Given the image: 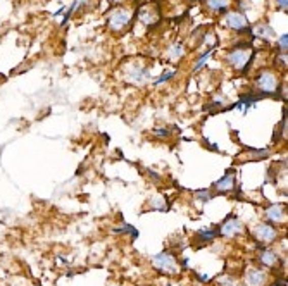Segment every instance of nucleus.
Returning a JSON list of instances; mask_svg holds the SVG:
<instances>
[{"mask_svg": "<svg viewBox=\"0 0 288 286\" xmlns=\"http://www.w3.org/2000/svg\"><path fill=\"white\" fill-rule=\"evenodd\" d=\"M254 48L250 47V43L247 45H235L232 50L226 53V62L232 66L233 69L240 71V73H247L254 61Z\"/></svg>", "mask_w": 288, "mask_h": 286, "instance_id": "obj_1", "label": "nucleus"}, {"mask_svg": "<svg viewBox=\"0 0 288 286\" xmlns=\"http://www.w3.org/2000/svg\"><path fill=\"white\" fill-rule=\"evenodd\" d=\"M255 88L263 97H276L281 92L280 76L271 69H263L255 78Z\"/></svg>", "mask_w": 288, "mask_h": 286, "instance_id": "obj_2", "label": "nucleus"}, {"mask_svg": "<svg viewBox=\"0 0 288 286\" xmlns=\"http://www.w3.org/2000/svg\"><path fill=\"white\" fill-rule=\"evenodd\" d=\"M105 19H107V28L110 31L121 33V31H125L128 26L131 24L133 14H131L130 9H126V7H116L107 17H105Z\"/></svg>", "mask_w": 288, "mask_h": 286, "instance_id": "obj_3", "label": "nucleus"}, {"mask_svg": "<svg viewBox=\"0 0 288 286\" xmlns=\"http://www.w3.org/2000/svg\"><path fill=\"white\" fill-rule=\"evenodd\" d=\"M223 21L229 30L237 31V33H242V35L250 33V30H252L245 12H242V11H226Z\"/></svg>", "mask_w": 288, "mask_h": 286, "instance_id": "obj_4", "label": "nucleus"}, {"mask_svg": "<svg viewBox=\"0 0 288 286\" xmlns=\"http://www.w3.org/2000/svg\"><path fill=\"white\" fill-rule=\"evenodd\" d=\"M152 264L157 271L164 272V274H178L180 272V264H178V259L172 255L171 252H161L157 253L156 257L152 259Z\"/></svg>", "mask_w": 288, "mask_h": 286, "instance_id": "obj_5", "label": "nucleus"}, {"mask_svg": "<svg viewBox=\"0 0 288 286\" xmlns=\"http://www.w3.org/2000/svg\"><path fill=\"white\" fill-rule=\"evenodd\" d=\"M243 230H245V227H243L240 219L237 216H229V217H226V221L219 226L218 233L221 236H224V238H233V236L240 235Z\"/></svg>", "mask_w": 288, "mask_h": 286, "instance_id": "obj_6", "label": "nucleus"}, {"mask_svg": "<svg viewBox=\"0 0 288 286\" xmlns=\"http://www.w3.org/2000/svg\"><path fill=\"white\" fill-rule=\"evenodd\" d=\"M254 236L261 243H273L278 238V230L271 222H261L254 227Z\"/></svg>", "mask_w": 288, "mask_h": 286, "instance_id": "obj_7", "label": "nucleus"}, {"mask_svg": "<svg viewBox=\"0 0 288 286\" xmlns=\"http://www.w3.org/2000/svg\"><path fill=\"white\" fill-rule=\"evenodd\" d=\"M237 186V181H235V169H228L226 174L221 178L219 181L214 183V190L219 191V193H232Z\"/></svg>", "mask_w": 288, "mask_h": 286, "instance_id": "obj_8", "label": "nucleus"}, {"mask_svg": "<svg viewBox=\"0 0 288 286\" xmlns=\"http://www.w3.org/2000/svg\"><path fill=\"white\" fill-rule=\"evenodd\" d=\"M263 98V95H257V93H245V95H242L238 98V102H235V104L229 107V109H240L243 112H247V109H250V107H255L257 102Z\"/></svg>", "mask_w": 288, "mask_h": 286, "instance_id": "obj_9", "label": "nucleus"}, {"mask_svg": "<svg viewBox=\"0 0 288 286\" xmlns=\"http://www.w3.org/2000/svg\"><path fill=\"white\" fill-rule=\"evenodd\" d=\"M266 279H268V276H266V272L263 269H249L245 274V283L249 286H264Z\"/></svg>", "mask_w": 288, "mask_h": 286, "instance_id": "obj_10", "label": "nucleus"}, {"mask_svg": "<svg viewBox=\"0 0 288 286\" xmlns=\"http://www.w3.org/2000/svg\"><path fill=\"white\" fill-rule=\"evenodd\" d=\"M286 217V212H285V207L281 204H276V205H271V207L266 209V219L269 222H281L283 219Z\"/></svg>", "mask_w": 288, "mask_h": 286, "instance_id": "obj_11", "label": "nucleus"}, {"mask_svg": "<svg viewBox=\"0 0 288 286\" xmlns=\"http://www.w3.org/2000/svg\"><path fill=\"white\" fill-rule=\"evenodd\" d=\"M259 262L263 264L264 267H269V269H273V267H276L278 264H280V257H278L276 252H273V250L266 248L263 252L259 253Z\"/></svg>", "mask_w": 288, "mask_h": 286, "instance_id": "obj_12", "label": "nucleus"}, {"mask_svg": "<svg viewBox=\"0 0 288 286\" xmlns=\"http://www.w3.org/2000/svg\"><path fill=\"white\" fill-rule=\"evenodd\" d=\"M250 33L254 35V37L257 38H261V40H271L274 37V30L269 26L268 23H261V24H257L254 30H250Z\"/></svg>", "mask_w": 288, "mask_h": 286, "instance_id": "obj_13", "label": "nucleus"}, {"mask_svg": "<svg viewBox=\"0 0 288 286\" xmlns=\"http://www.w3.org/2000/svg\"><path fill=\"white\" fill-rule=\"evenodd\" d=\"M138 19L143 21L145 24H154V23H157L159 21V16H157V12H152V7L147 6V7H143V9H140V12H138Z\"/></svg>", "mask_w": 288, "mask_h": 286, "instance_id": "obj_14", "label": "nucleus"}, {"mask_svg": "<svg viewBox=\"0 0 288 286\" xmlns=\"http://www.w3.org/2000/svg\"><path fill=\"white\" fill-rule=\"evenodd\" d=\"M206 7L212 12H218V14H221V12L228 11L229 2L228 0H206Z\"/></svg>", "mask_w": 288, "mask_h": 286, "instance_id": "obj_15", "label": "nucleus"}, {"mask_svg": "<svg viewBox=\"0 0 288 286\" xmlns=\"http://www.w3.org/2000/svg\"><path fill=\"white\" fill-rule=\"evenodd\" d=\"M83 4H87V0H74V2L71 4V7L68 9V12H66V14H64V19H63V23H61V24L64 26L66 23H68V21L71 19V16L74 14V11H76V9H79V7H81Z\"/></svg>", "mask_w": 288, "mask_h": 286, "instance_id": "obj_16", "label": "nucleus"}, {"mask_svg": "<svg viewBox=\"0 0 288 286\" xmlns=\"http://www.w3.org/2000/svg\"><path fill=\"white\" fill-rule=\"evenodd\" d=\"M218 230H204L198 233V238H200V241H204V243H207V241H212L216 240V236H218Z\"/></svg>", "mask_w": 288, "mask_h": 286, "instance_id": "obj_17", "label": "nucleus"}, {"mask_svg": "<svg viewBox=\"0 0 288 286\" xmlns=\"http://www.w3.org/2000/svg\"><path fill=\"white\" fill-rule=\"evenodd\" d=\"M164 202H166V198H164V196H156V198H154L152 209H154V211H161V212L167 211V209H169V205H166Z\"/></svg>", "mask_w": 288, "mask_h": 286, "instance_id": "obj_18", "label": "nucleus"}, {"mask_svg": "<svg viewBox=\"0 0 288 286\" xmlns=\"http://www.w3.org/2000/svg\"><path fill=\"white\" fill-rule=\"evenodd\" d=\"M114 233H119V235H123V233H130L133 238H136L138 236V231L135 230L133 226L130 224H123V227H118V230H114Z\"/></svg>", "mask_w": 288, "mask_h": 286, "instance_id": "obj_19", "label": "nucleus"}, {"mask_svg": "<svg viewBox=\"0 0 288 286\" xmlns=\"http://www.w3.org/2000/svg\"><path fill=\"white\" fill-rule=\"evenodd\" d=\"M214 48H216V45H214V47H211L209 50H207V52L200 57V59H198V62H197V64H195V68H193L195 73H197V71L200 69L202 66H206V62H207V59H209V57H211V53H212V50H214Z\"/></svg>", "mask_w": 288, "mask_h": 286, "instance_id": "obj_20", "label": "nucleus"}, {"mask_svg": "<svg viewBox=\"0 0 288 286\" xmlns=\"http://www.w3.org/2000/svg\"><path fill=\"white\" fill-rule=\"evenodd\" d=\"M175 74H176V71H167V73H164V74L161 76V78H157L156 81H154V87H159V84L169 81L171 78H175Z\"/></svg>", "mask_w": 288, "mask_h": 286, "instance_id": "obj_21", "label": "nucleus"}, {"mask_svg": "<svg viewBox=\"0 0 288 286\" xmlns=\"http://www.w3.org/2000/svg\"><path fill=\"white\" fill-rule=\"evenodd\" d=\"M181 53H183V47H181L180 43H178V45H172V47L169 48V59H172V61L180 59Z\"/></svg>", "mask_w": 288, "mask_h": 286, "instance_id": "obj_22", "label": "nucleus"}, {"mask_svg": "<svg viewBox=\"0 0 288 286\" xmlns=\"http://www.w3.org/2000/svg\"><path fill=\"white\" fill-rule=\"evenodd\" d=\"M269 155V150L268 149H264V150H254L252 154L249 155L250 159H264V157H268Z\"/></svg>", "mask_w": 288, "mask_h": 286, "instance_id": "obj_23", "label": "nucleus"}, {"mask_svg": "<svg viewBox=\"0 0 288 286\" xmlns=\"http://www.w3.org/2000/svg\"><path fill=\"white\" fill-rule=\"evenodd\" d=\"M286 45H288V37H286V33H285V35H281L280 40H278V50H280V52H286Z\"/></svg>", "mask_w": 288, "mask_h": 286, "instance_id": "obj_24", "label": "nucleus"}, {"mask_svg": "<svg viewBox=\"0 0 288 286\" xmlns=\"http://www.w3.org/2000/svg\"><path fill=\"white\" fill-rule=\"evenodd\" d=\"M195 195L200 196L202 202H207V200H211V198H212V195H211V191H209V190H198Z\"/></svg>", "mask_w": 288, "mask_h": 286, "instance_id": "obj_25", "label": "nucleus"}, {"mask_svg": "<svg viewBox=\"0 0 288 286\" xmlns=\"http://www.w3.org/2000/svg\"><path fill=\"white\" fill-rule=\"evenodd\" d=\"M154 133H156V136H159V138H166V136H169V131H166V128H157Z\"/></svg>", "mask_w": 288, "mask_h": 286, "instance_id": "obj_26", "label": "nucleus"}, {"mask_svg": "<svg viewBox=\"0 0 288 286\" xmlns=\"http://www.w3.org/2000/svg\"><path fill=\"white\" fill-rule=\"evenodd\" d=\"M278 62H280V66H285V68H286V52H280Z\"/></svg>", "mask_w": 288, "mask_h": 286, "instance_id": "obj_27", "label": "nucleus"}, {"mask_svg": "<svg viewBox=\"0 0 288 286\" xmlns=\"http://www.w3.org/2000/svg\"><path fill=\"white\" fill-rule=\"evenodd\" d=\"M278 4H280L281 9H285L286 11V6H288V0H278Z\"/></svg>", "mask_w": 288, "mask_h": 286, "instance_id": "obj_28", "label": "nucleus"}, {"mask_svg": "<svg viewBox=\"0 0 288 286\" xmlns=\"http://www.w3.org/2000/svg\"><path fill=\"white\" fill-rule=\"evenodd\" d=\"M273 286H286V283H283V279H278Z\"/></svg>", "mask_w": 288, "mask_h": 286, "instance_id": "obj_29", "label": "nucleus"}, {"mask_svg": "<svg viewBox=\"0 0 288 286\" xmlns=\"http://www.w3.org/2000/svg\"><path fill=\"white\" fill-rule=\"evenodd\" d=\"M110 4H119V2H123V0H109Z\"/></svg>", "mask_w": 288, "mask_h": 286, "instance_id": "obj_30", "label": "nucleus"}]
</instances>
